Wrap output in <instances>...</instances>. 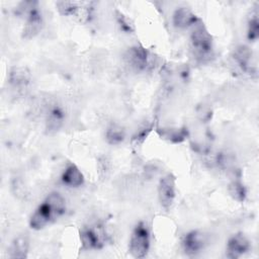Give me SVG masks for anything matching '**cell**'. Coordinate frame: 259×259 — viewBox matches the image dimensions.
Instances as JSON below:
<instances>
[{"mask_svg":"<svg viewBox=\"0 0 259 259\" xmlns=\"http://www.w3.org/2000/svg\"><path fill=\"white\" fill-rule=\"evenodd\" d=\"M124 60L132 69L143 71L149 66V53L141 46H134L126 51Z\"/></svg>","mask_w":259,"mask_h":259,"instance_id":"cell-5","label":"cell"},{"mask_svg":"<svg viewBox=\"0 0 259 259\" xmlns=\"http://www.w3.org/2000/svg\"><path fill=\"white\" fill-rule=\"evenodd\" d=\"M55 220L50 206L44 201L33 212L29 220V226L33 230L45 228L51 221Z\"/></svg>","mask_w":259,"mask_h":259,"instance_id":"cell-9","label":"cell"},{"mask_svg":"<svg viewBox=\"0 0 259 259\" xmlns=\"http://www.w3.org/2000/svg\"><path fill=\"white\" fill-rule=\"evenodd\" d=\"M80 239L84 249H100L105 245L106 233L102 226L95 225L84 228L80 233Z\"/></svg>","mask_w":259,"mask_h":259,"instance_id":"cell-3","label":"cell"},{"mask_svg":"<svg viewBox=\"0 0 259 259\" xmlns=\"http://www.w3.org/2000/svg\"><path fill=\"white\" fill-rule=\"evenodd\" d=\"M56 5L61 14L66 16H72L76 8L77 1H59L56 3Z\"/></svg>","mask_w":259,"mask_h":259,"instance_id":"cell-21","label":"cell"},{"mask_svg":"<svg viewBox=\"0 0 259 259\" xmlns=\"http://www.w3.org/2000/svg\"><path fill=\"white\" fill-rule=\"evenodd\" d=\"M63 120H64L63 111L57 106L52 107L51 109H49L47 113V118H46L47 130L50 133L57 132L62 126Z\"/></svg>","mask_w":259,"mask_h":259,"instance_id":"cell-16","label":"cell"},{"mask_svg":"<svg viewBox=\"0 0 259 259\" xmlns=\"http://www.w3.org/2000/svg\"><path fill=\"white\" fill-rule=\"evenodd\" d=\"M149 248L150 233L147 225L141 222L133 230L128 244V251L135 258H144L148 254Z\"/></svg>","mask_w":259,"mask_h":259,"instance_id":"cell-2","label":"cell"},{"mask_svg":"<svg viewBox=\"0 0 259 259\" xmlns=\"http://www.w3.org/2000/svg\"><path fill=\"white\" fill-rule=\"evenodd\" d=\"M230 195L237 201H244L246 197V189L240 181H232L228 187Z\"/></svg>","mask_w":259,"mask_h":259,"instance_id":"cell-20","label":"cell"},{"mask_svg":"<svg viewBox=\"0 0 259 259\" xmlns=\"http://www.w3.org/2000/svg\"><path fill=\"white\" fill-rule=\"evenodd\" d=\"M234 59L239 67L248 73H252L253 68L250 65L252 59V52L246 46H239L234 51Z\"/></svg>","mask_w":259,"mask_h":259,"instance_id":"cell-14","label":"cell"},{"mask_svg":"<svg viewBox=\"0 0 259 259\" xmlns=\"http://www.w3.org/2000/svg\"><path fill=\"white\" fill-rule=\"evenodd\" d=\"M116 19H117V22L118 24L120 25V28L123 30V31H126V32H132L135 30V26H134V23L132 22V20L123 15L122 13L120 12H116Z\"/></svg>","mask_w":259,"mask_h":259,"instance_id":"cell-22","label":"cell"},{"mask_svg":"<svg viewBox=\"0 0 259 259\" xmlns=\"http://www.w3.org/2000/svg\"><path fill=\"white\" fill-rule=\"evenodd\" d=\"M250 249V242L248 238L242 234L238 233L232 236L227 243L226 256L231 259H237L247 253Z\"/></svg>","mask_w":259,"mask_h":259,"instance_id":"cell-6","label":"cell"},{"mask_svg":"<svg viewBox=\"0 0 259 259\" xmlns=\"http://www.w3.org/2000/svg\"><path fill=\"white\" fill-rule=\"evenodd\" d=\"M30 79L31 75L26 67H14L9 73V82L15 88H25Z\"/></svg>","mask_w":259,"mask_h":259,"instance_id":"cell-12","label":"cell"},{"mask_svg":"<svg viewBox=\"0 0 259 259\" xmlns=\"http://www.w3.org/2000/svg\"><path fill=\"white\" fill-rule=\"evenodd\" d=\"M62 181L69 187H79L84 183V176L76 165L70 164L62 175Z\"/></svg>","mask_w":259,"mask_h":259,"instance_id":"cell-13","label":"cell"},{"mask_svg":"<svg viewBox=\"0 0 259 259\" xmlns=\"http://www.w3.org/2000/svg\"><path fill=\"white\" fill-rule=\"evenodd\" d=\"M92 3L91 2H79L77 1L76 8L73 12V15L77 20L82 23L87 22L90 19L92 13Z\"/></svg>","mask_w":259,"mask_h":259,"instance_id":"cell-19","label":"cell"},{"mask_svg":"<svg viewBox=\"0 0 259 259\" xmlns=\"http://www.w3.org/2000/svg\"><path fill=\"white\" fill-rule=\"evenodd\" d=\"M190 46L198 60L207 61L212 57V38L200 19L191 26Z\"/></svg>","mask_w":259,"mask_h":259,"instance_id":"cell-1","label":"cell"},{"mask_svg":"<svg viewBox=\"0 0 259 259\" xmlns=\"http://www.w3.org/2000/svg\"><path fill=\"white\" fill-rule=\"evenodd\" d=\"M45 202L50 206L54 219L61 217L66 210V201L65 198L58 192H52L45 199Z\"/></svg>","mask_w":259,"mask_h":259,"instance_id":"cell-15","label":"cell"},{"mask_svg":"<svg viewBox=\"0 0 259 259\" xmlns=\"http://www.w3.org/2000/svg\"><path fill=\"white\" fill-rule=\"evenodd\" d=\"M205 236L199 231H191L187 233L182 240V247L188 256L198 254L205 245Z\"/></svg>","mask_w":259,"mask_h":259,"instance_id":"cell-7","label":"cell"},{"mask_svg":"<svg viewBox=\"0 0 259 259\" xmlns=\"http://www.w3.org/2000/svg\"><path fill=\"white\" fill-rule=\"evenodd\" d=\"M25 17L26 22L23 27V36L25 38H31L40 31L42 26L41 14L39 13L37 6H34Z\"/></svg>","mask_w":259,"mask_h":259,"instance_id":"cell-8","label":"cell"},{"mask_svg":"<svg viewBox=\"0 0 259 259\" xmlns=\"http://www.w3.org/2000/svg\"><path fill=\"white\" fill-rule=\"evenodd\" d=\"M158 197L161 206L166 210L170 209L175 198V178L172 174H167L160 179Z\"/></svg>","mask_w":259,"mask_h":259,"instance_id":"cell-4","label":"cell"},{"mask_svg":"<svg viewBox=\"0 0 259 259\" xmlns=\"http://www.w3.org/2000/svg\"><path fill=\"white\" fill-rule=\"evenodd\" d=\"M247 36L250 40H256L259 36V20H258V5L252 8L248 19Z\"/></svg>","mask_w":259,"mask_h":259,"instance_id":"cell-17","label":"cell"},{"mask_svg":"<svg viewBox=\"0 0 259 259\" xmlns=\"http://www.w3.org/2000/svg\"><path fill=\"white\" fill-rule=\"evenodd\" d=\"M198 20L199 18L196 17L193 11L185 6L177 8L173 13V24L178 28L191 27Z\"/></svg>","mask_w":259,"mask_h":259,"instance_id":"cell-10","label":"cell"},{"mask_svg":"<svg viewBox=\"0 0 259 259\" xmlns=\"http://www.w3.org/2000/svg\"><path fill=\"white\" fill-rule=\"evenodd\" d=\"M29 250V238L26 234L17 236L9 247V257L16 259H23L27 257Z\"/></svg>","mask_w":259,"mask_h":259,"instance_id":"cell-11","label":"cell"},{"mask_svg":"<svg viewBox=\"0 0 259 259\" xmlns=\"http://www.w3.org/2000/svg\"><path fill=\"white\" fill-rule=\"evenodd\" d=\"M125 138V133L122 126L118 124H111L105 133V139L110 145H118L123 142Z\"/></svg>","mask_w":259,"mask_h":259,"instance_id":"cell-18","label":"cell"}]
</instances>
